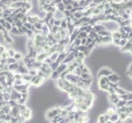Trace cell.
<instances>
[{
    "mask_svg": "<svg viewBox=\"0 0 132 123\" xmlns=\"http://www.w3.org/2000/svg\"><path fill=\"white\" fill-rule=\"evenodd\" d=\"M8 1H12V0H8Z\"/></svg>",
    "mask_w": 132,
    "mask_h": 123,
    "instance_id": "obj_48",
    "label": "cell"
},
{
    "mask_svg": "<svg viewBox=\"0 0 132 123\" xmlns=\"http://www.w3.org/2000/svg\"><path fill=\"white\" fill-rule=\"evenodd\" d=\"M28 74L31 76H35L38 75V70L37 69H34V68L30 69L29 71H28Z\"/></svg>",
    "mask_w": 132,
    "mask_h": 123,
    "instance_id": "obj_26",
    "label": "cell"
},
{
    "mask_svg": "<svg viewBox=\"0 0 132 123\" xmlns=\"http://www.w3.org/2000/svg\"><path fill=\"white\" fill-rule=\"evenodd\" d=\"M56 9L57 10H58V11H60V12H64L65 11V5H64V3L63 2H59L58 4H57L56 5Z\"/></svg>",
    "mask_w": 132,
    "mask_h": 123,
    "instance_id": "obj_20",
    "label": "cell"
},
{
    "mask_svg": "<svg viewBox=\"0 0 132 123\" xmlns=\"http://www.w3.org/2000/svg\"><path fill=\"white\" fill-rule=\"evenodd\" d=\"M8 54H7V50L5 52H3L2 53H1V58H3V59H7V58H8Z\"/></svg>",
    "mask_w": 132,
    "mask_h": 123,
    "instance_id": "obj_38",
    "label": "cell"
},
{
    "mask_svg": "<svg viewBox=\"0 0 132 123\" xmlns=\"http://www.w3.org/2000/svg\"><path fill=\"white\" fill-rule=\"evenodd\" d=\"M82 73H90V69L85 66V67L82 69Z\"/></svg>",
    "mask_w": 132,
    "mask_h": 123,
    "instance_id": "obj_40",
    "label": "cell"
},
{
    "mask_svg": "<svg viewBox=\"0 0 132 123\" xmlns=\"http://www.w3.org/2000/svg\"><path fill=\"white\" fill-rule=\"evenodd\" d=\"M105 122H106V120H105V117L104 115H100V116L98 118V122H101V123H104Z\"/></svg>",
    "mask_w": 132,
    "mask_h": 123,
    "instance_id": "obj_36",
    "label": "cell"
},
{
    "mask_svg": "<svg viewBox=\"0 0 132 123\" xmlns=\"http://www.w3.org/2000/svg\"><path fill=\"white\" fill-rule=\"evenodd\" d=\"M58 66H59V64H58V63H57L56 62H53L52 63H50V64H49V66L51 67V69H52V71H56Z\"/></svg>",
    "mask_w": 132,
    "mask_h": 123,
    "instance_id": "obj_29",
    "label": "cell"
},
{
    "mask_svg": "<svg viewBox=\"0 0 132 123\" xmlns=\"http://www.w3.org/2000/svg\"><path fill=\"white\" fill-rule=\"evenodd\" d=\"M61 109L62 108H53L49 109L46 113V117L50 121V120H52L54 117L60 114Z\"/></svg>",
    "mask_w": 132,
    "mask_h": 123,
    "instance_id": "obj_1",
    "label": "cell"
},
{
    "mask_svg": "<svg viewBox=\"0 0 132 123\" xmlns=\"http://www.w3.org/2000/svg\"><path fill=\"white\" fill-rule=\"evenodd\" d=\"M10 32H11L12 34H16V35H20V32H19V28H17V26H14V27H12Z\"/></svg>",
    "mask_w": 132,
    "mask_h": 123,
    "instance_id": "obj_27",
    "label": "cell"
},
{
    "mask_svg": "<svg viewBox=\"0 0 132 123\" xmlns=\"http://www.w3.org/2000/svg\"><path fill=\"white\" fill-rule=\"evenodd\" d=\"M109 99H110V102H111L112 104H114V105H116L118 101L120 100L119 97H118V95L117 94V93H113V94H110L109 95Z\"/></svg>",
    "mask_w": 132,
    "mask_h": 123,
    "instance_id": "obj_9",
    "label": "cell"
},
{
    "mask_svg": "<svg viewBox=\"0 0 132 123\" xmlns=\"http://www.w3.org/2000/svg\"><path fill=\"white\" fill-rule=\"evenodd\" d=\"M129 73H132V63L130 65V66H129L128 68V74Z\"/></svg>",
    "mask_w": 132,
    "mask_h": 123,
    "instance_id": "obj_45",
    "label": "cell"
},
{
    "mask_svg": "<svg viewBox=\"0 0 132 123\" xmlns=\"http://www.w3.org/2000/svg\"><path fill=\"white\" fill-rule=\"evenodd\" d=\"M119 114V119L122 120V121L125 122L126 119L128 118V114L126 113H118Z\"/></svg>",
    "mask_w": 132,
    "mask_h": 123,
    "instance_id": "obj_25",
    "label": "cell"
},
{
    "mask_svg": "<svg viewBox=\"0 0 132 123\" xmlns=\"http://www.w3.org/2000/svg\"><path fill=\"white\" fill-rule=\"evenodd\" d=\"M14 80H22V75L19 73H14Z\"/></svg>",
    "mask_w": 132,
    "mask_h": 123,
    "instance_id": "obj_37",
    "label": "cell"
},
{
    "mask_svg": "<svg viewBox=\"0 0 132 123\" xmlns=\"http://www.w3.org/2000/svg\"><path fill=\"white\" fill-rule=\"evenodd\" d=\"M32 78L31 76H30L29 74H25L22 75V81L26 83H31V80Z\"/></svg>",
    "mask_w": 132,
    "mask_h": 123,
    "instance_id": "obj_21",
    "label": "cell"
},
{
    "mask_svg": "<svg viewBox=\"0 0 132 123\" xmlns=\"http://www.w3.org/2000/svg\"><path fill=\"white\" fill-rule=\"evenodd\" d=\"M79 77L74 75L73 73H69L68 75H66V76L65 77V80H66L67 81H69L70 83H71L72 85H76L78 81H79Z\"/></svg>",
    "mask_w": 132,
    "mask_h": 123,
    "instance_id": "obj_3",
    "label": "cell"
},
{
    "mask_svg": "<svg viewBox=\"0 0 132 123\" xmlns=\"http://www.w3.org/2000/svg\"><path fill=\"white\" fill-rule=\"evenodd\" d=\"M0 115H1V114H0Z\"/></svg>",
    "mask_w": 132,
    "mask_h": 123,
    "instance_id": "obj_50",
    "label": "cell"
},
{
    "mask_svg": "<svg viewBox=\"0 0 132 123\" xmlns=\"http://www.w3.org/2000/svg\"><path fill=\"white\" fill-rule=\"evenodd\" d=\"M21 7H22V2L17 1V2H12L8 7H10V8H12L13 10H16V9L21 8Z\"/></svg>",
    "mask_w": 132,
    "mask_h": 123,
    "instance_id": "obj_13",
    "label": "cell"
},
{
    "mask_svg": "<svg viewBox=\"0 0 132 123\" xmlns=\"http://www.w3.org/2000/svg\"><path fill=\"white\" fill-rule=\"evenodd\" d=\"M13 58H14V59L17 61V62H19V61H21V60L23 59V55L21 54V53L17 52V53H16V54L14 55V57H13Z\"/></svg>",
    "mask_w": 132,
    "mask_h": 123,
    "instance_id": "obj_24",
    "label": "cell"
},
{
    "mask_svg": "<svg viewBox=\"0 0 132 123\" xmlns=\"http://www.w3.org/2000/svg\"><path fill=\"white\" fill-rule=\"evenodd\" d=\"M67 53H65V52H63V53H59L58 58V59H57L56 62L58 63V64L63 63V62L64 59H65V58H66V56L67 55Z\"/></svg>",
    "mask_w": 132,
    "mask_h": 123,
    "instance_id": "obj_15",
    "label": "cell"
},
{
    "mask_svg": "<svg viewBox=\"0 0 132 123\" xmlns=\"http://www.w3.org/2000/svg\"><path fill=\"white\" fill-rule=\"evenodd\" d=\"M115 90H116V93H117V95H122V94H125V93H128L126 90H125L124 89H122V88H121L119 86H118Z\"/></svg>",
    "mask_w": 132,
    "mask_h": 123,
    "instance_id": "obj_18",
    "label": "cell"
},
{
    "mask_svg": "<svg viewBox=\"0 0 132 123\" xmlns=\"http://www.w3.org/2000/svg\"><path fill=\"white\" fill-rule=\"evenodd\" d=\"M7 54H8V57L9 58H13V57H14V55L16 54V53H17L14 49H7Z\"/></svg>",
    "mask_w": 132,
    "mask_h": 123,
    "instance_id": "obj_30",
    "label": "cell"
},
{
    "mask_svg": "<svg viewBox=\"0 0 132 123\" xmlns=\"http://www.w3.org/2000/svg\"><path fill=\"white\" fill-rule=\"evenodd\" d=\"M23 26H25V27L27 28L28 30H31L32 27H33V25H32V24H31V23H29L28 21H26V22L23 23Z\"/></svg>",
    "mask_w": 132,
    "mask_h": 123,
    "instance_id": "obj_34",
    "label": "cell"
},
{
    "mask_svg": "<svg viewBox=\"0 0 132 123\" xmlns=\"http://www.w3.org/2000/svg\"><path fill=\"white\" fill-rule=\"evenodd\" d=\"M44 81L45 80L44 79V78H41V77H39V76H38L37 77V79L35 80V81H34V82L33 83V85H34V86H40V85H41L44 82Z\"/></svg>",
    "mask_w": 132,
    "mask_h": 123,
    "instance_id": "obj_16",
    "label": "cell"
},
{
    "mask_svg": "<svg viewBox=\"0 0 132 123\" xmlns=\"http://www.w3.org/2000/svg\"><path fill=\"white\" fill-rule=\"evenodd\" d=\"M48 57V53L46 52H43V53H37V56L35 58L36 61L38 62H43L46 58Z\"/></svg>",
    "mask_w": 132,
    "mask_h": 123,
    "instance_id": "obj_8",
    "label": "cell"
},
{
    "mask_svg": "<svg viewBox=\"0 0 132 123\" xmlns=\"http://www.w3.org/2000/svg\"><path fill=\"white\" fill-rule=\"evenodd\" d=\"M61 25V20H55L54 21V25L53 26H58V27H59Z\"/></svg>",
    "mask_w": 132,
    "mask_h": 123,
    "instance_id": "obj_43",
    "label": "cell"
},
{
    "mask_svg": "<svg viewBox=\"0 0 132 123\" xmlns=\"http://www.w3.org/2000/svg\"><path fill=\"white\" fill-rule=\"evenodd\" d=\"M80 78L82 80H85V81H88V80L93 79V77L91 73H81V75L80 76Z\"/></svg>",
    "mask_w": 132,
    "mask_h": 123,
    "instance_id": "obj_17",
    "label": "cell"
},
{
    "mask_svg": "<svg viewBox=\"0 0 132 123\" xmlns=\"http://www.w3.org/2000/svg\"><path fill=\"white\" fill-rule=\"evenodd\" d=\"M4 31H6V30H5V28L1 25V24H0V32H1V33L2 34Z\"/></svg>",
    "mask_w": 132,
    "mask_h": 123,
    "instance_id": "obj_44",
    "label": "cell"
},
{
    "mask_svg": "<svg viewBox=\"0 0 132 123\" xmlns=\"http://www.w3.org/2000/svg\"><path fill=\"white\" fill-rule=\"evenodd\" d=\"M38 3H39V7H41L44 3H46V0H38Z\"/></svg>",
    "mask_w": 132,
    "mask_h": 123,
    "instance_id": "obj_41",
    "label": "cell"
},
{
    "mask_svg": "<svg viewBox=\"0 0 132 123\" xmlns=\"http://www.w3.org/2000/svg\"><path fill=\"white\" fill-rule=\"evenodd\" d=\"M114 123H124L123 121H122V120H120V119H118L117 122H115Z\"/></svg>",
    "mask_w": 132,
    "mask_h": 123,
    "instance_id": "obj_46",
    "label": "cell"
},
{
    "mask_svg": "<svg viewBox=\"0 0 132 123\" xmlns=\"http://www.w3.org/2000/svg\"><path fill=\"white\" fill-rule=\"evenodd\" d=\"M20 115L23 117L25 121H29V120L32 117V111L29 108H27L24 112L21 113Z\"/></svg>",
    "mask_w": 132,
    "mask_h": 123,
    "instance_id": "obj_4",
    "label": "cell"
},
{
    "mask_svg": "<svg viewBox=\"0 0 132 123\" xmlns=\"http://www.w3.org/2000/svg\"><path fill=\"white\" fill-rule=\"evenodd\" d=\"M12 117H17L19 115H20V111H19L18 106L17 107H13V108H11V112L9 113Z\"/></svg>",
    "mask_w": 132,
    "mask_h": 123,
    "instance_id": "obj_14",
    "label": "cell"
},
{
    "mask_svg": "<svg viewBox=\"0 0 132 123\" xmlns=\"http://www.w3.org/2000/svg\"><path fill=\"white\" fill-rule=\"evenodd\" d=\"M112 73H113V71L110 68L102 67L99 70L98 75H97V76H98V78H99V77H101V76H108Z\"/></svg>",
    "mask_w": 132,
    "mask_h": 123,
    "instance_id": "obj_2",
    "label": "cell"
},
{
    "mask_svg": "<svg viewBox=\"0 0 132 123\" xmlns=\"http://www.w3.org/2000/svg\"><path fill=\"white\" fill-rule=\"evenodd\" d=\"M59 28L63 29V30H66L67 29V21H66V18L61 21V25H60V26H59Z\"/></svg>",
    "mask_w": 132,
    "mask_h": 123,
    "instance_id": "obj_23",
    "label": "cell"
},
{
    "mask_svg": "<svg viewBox=\"0 0 132 123\" xmlns=\"http://www.w3.org/2000/svg\"><path fill=\"white\" fill-rule=\"evenodd\" d=\"M45 62V63H47V64H48V65H49V64H50V63H52L53 62H52V60L50 59V58H49V57H48V58H46V59H45L44 62Z\"/></svg>",
    "mask_w": 132,
    "mask_h": 123,
    "instance_id": "obj_42",
    "label": "cell"
},
{
    "mask_svg": "<svg viewBox=\"0 0 132 123\" xmlns=\"http://www.w3.org/2000/svg\"><path fill=\"white\" fill-rule=\"evenodd\" d=\"M107 78H108L109 82L115 83V84H117V83L119 82L120 80H121V78L119 77V76H118V75H117L116 73H114V72H113L112 74L110 75V76H107Z\"/></svg>",
    "mask_w": 132,
    "mask_h": 123,
    "instance_id": "obj_6",
    "label": "cell"
},
{
    "mask_svg": "<svg viewBox=\"0 0 132 123\" xmlns=\"http://www.w3.org/2000/svg\"><path fill=\"white\" fill-rule=\"evenodd\" d=\"M7 104L11 107V108H13V107H17L18 106V103L15 100H12L10 99L8 102H7Z\"/></svg>",
    "mask_w": 132,
    "mask_h": 123,
    "instance_id": "obj_28",
    "label": "cell"
},
{
    "mask_svg": "<svg viewBox=\"0 0 132 123\" xmlns=\"http://www.w3.org/2000/svg\"><path fill=\"white\" fill-rule=\"evenodd\" d=\"M81 73H82V71L80 70L79 67H76L75 69V71H73V74L75 75V76H80V75H81Z\"/></svg>",
    "mask_w": 132,
    "mask_h": 123,
    "instance_id": "obj_33",
    "label": "cell"
},
{
    "mask_svg": "<svg viewBox=\"0 0 132 123\" xmlns=\"http://www.w3.org/2000/svg\"><path fill=\"white\" fill-rule=\"evenodd\" d=\"M16 26H17V28H21L23 26V23H22V21H21V20H19L17 21V22H16Z\"/></svg>",
    "mask_w": 132,
    "mask_h": 123,
    "instance_id": "obj_39",
    "label": "cell"
},
{
    "mask_svg": "<svg viewBox=\"0 0 132 123\" xmlns=\"http://www.w3.org/2000/svg\"><path fill=\"white\" fill-rule=\"evenodd\" d=\"M58 55H59V53L55 52V53H53L52 54H50L48 57L50 58V59L52 60V62H56L57 59H58Z\"/></svg>",
    "mask_w": 132,
    "mask_h": 123,
    "instance_id": "obj_22",
    "label": "cell"
},
{
    "mask_svg": "<svg viewBox=\"0 0 132 123\" xmlns=\"http://www.w3.org/2000/svg\"><path fill=\"white\" fill-rule=\"evenodd\" d=\"M109 84V81L107 76H101L99 77L98 80V85H99V88L104 86V85H107Z\"/></svg>",
    "mask_w": 132,
    "mask_h": 123,
    "instance_id": "obj_5",
    "label": "cell"
},
{
    "mask_svg": "<svg viewBox=\"0 0 132 123\" xmlns=\"http://www.w3.org/2000/svg\"><path fill=\"white\" fill-rule=\"evenodd\" d=\"M67 66H68L67 64H64V63L59 64V66H58V68H57L56 71L58 72V73L59 74V76H60V74H62L64 71L66 70V69L67 68Z\"/></svg>",
    "mask_w": 132,
    "mask_h": 123,
    "instance_id": "obj_12",
    "label": "cell"
},
{
    "mask_svg": "<svg viewBox=\"0 0 132 123\" xmlns=\"http://www.w3.org/2000/svg\"><path fill=\"white\" fill-rule=\"evenodd\" d=\"M118 119H119V114H118L117 112H116L115 113H113L112 115H111V116H110V118H109L110 121L112 122H117Z\"/></svg>",
    "mask_w": 132,
    "mask_h": 123,
    "instance_id": "obj_19",
    "label": "cell"
},
{
    "mask_svg": "<svg viewBox=\"0 0 132 123\" xmlns=\"http://www.w3.org/2000/svg\"><path fill=\"white\" fill-rule=\"evenodd\" d=\"M56 84L61 90H63V91H65L66 90V86H65V85H64L63 79L58 78V80H56Z\"/></svg>",
    "mask_w": 132,
    "mask_h": 123,
    "instance_id": "obj_11",
    "label": "cell"
},
{
    "mask_svg": "<svg viewBox=\"0 0 132 123\" xmlns=\"http://www.w3.org/2000/svg\"><path fill=\"white\" fill-rule=\"evenodd\" d=\"M58 30H59V27H58V26H53V27L50 29V34H54L57 33V32H58Z\"/></svg>",
    "mask_w": 132,
    "mask_h": 123,
    "instance_id": "obj_32",
    "label": "cell"
},
{
    "mask_svg": "<svg viewBox=\"0 0 132 123\" xmlns=\"http://www.w3.org/2000/svg\"><path fill=\"white\" fill-rule=\"evenodd\" d=\"M2 35H3L4 40H5V42L7 43V44H12V43H13V39L11 38V36L9 35L8 31H4L3 33H2Z\"/></svg>",
    "mask_w": 132,
    "mask_h": 123,
    "instance_id": "obj_10",
    "label": "cell"
},
{
    "mask_svg": "<svg viewBox=\"0 0 132 123\" xmlns=\"http://www.w3.org/2000/svg\"><path fill=\"white\" fill-rule=\"evenodd\" d=\"M53 17L54 18L55 20H63L65 19V15H64V13L63 12H60V11L57 10L54 12H53Z\"/></svg>",
    "mask_w": 132,
    "mask_h": 123,
    "instance_id": "obj_7",
    "label": "cell"
},
{
    "mask_svg": "<svg viewBox=\"0 0 132 123\" xmlns=\"http://www.w3.org/2000/svg\"><path fill=\"white\" fill-rule=\"evenodd\" d=\"M15 62H17V61H16L14 58H7V64H13V63H15Z\"/></svg>",
    "mask_w": 132,
    "mask_h": 123,
    "instance_id": "obj_35",
    "label": "cell"
},
{
    "mask_svg": "<svg viewBox=\"0 0 132 123\" xmlns=\"http://www.w3.org/2000/svg\"><path fill=\"white\" fill-rule=\"evenodd\" d=\"M1 1H2V0H1Z\"/></svg>",
    "mask_w": 132,
    "mask_h": 123,
    "instance_id": "obj_51",
    "label": "cell"
},
{
    "mask_svg": "<svg viewBox=\"0 0 132 123\" xmlns=\"http://www.w3.org/2000/svg\"><path fill=\"white\" fill-rule=\"evenodd\" d=\"M0 47H1V44H0Z\"/></svg>",
    "mask_w": 132,
    "mask_h": 123,
    "instance_id": "obj_49",
    "label": "cell"
},
{
    "mask_svg": "<svg viewBox=\"0 0 132 123\" xmlns=\"http://www.w3.org/2000/svg\"><path fill=\"white\" fill-rule=\"evenodd\" d=\"M50 77H51V78H52L53 80H54V81H56V80H58V79L59 78V74H58L56 71H53Z\"/></svg>",
    "mask_w": 132,
    "mask_h": 123,
    "instance_id": "obj_31",
    "label": "cell"
},
{
    "mask_svg": "<svg viewBox=\"0 0 132 123\" xmlns=\"http://www.w3.org/2000/svg\"><path fill=\"white\" fill-rule=\"evenodd\" d=\"M104 123H114V122H111V121H110V120H108V121L105 122Z\"/></svg>",
    "mask_w": 132,
    "mask_h": 123,
    "instance_id": "obj_47",
    "label": "cell"
}]
</instances>
